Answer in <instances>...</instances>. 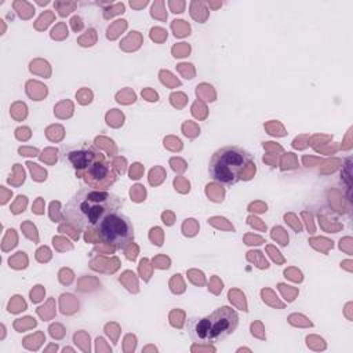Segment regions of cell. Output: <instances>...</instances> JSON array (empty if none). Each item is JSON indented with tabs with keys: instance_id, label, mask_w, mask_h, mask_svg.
Here are the masks:
<instances>
[{
	"instance_id": "cell-1",
	"label": "cell",
	"mask_w": 353,
	"mask_h": 353,
	"mask_svg": "<svg viewBox=\"0 0 353 353\" xmlns=\"http://www.w3.org/2000/svg\"><path fill=\"white\" fill-rule=\"evenodd\" d=\"M121 199L108 190L92 188L79 189L62 210L65 221L76 229L97 228L108 215L119 212Z\"/></svg>"
},
{
	"instance_id": "cell-2",
	"label": "cell",
	"mask_w": 353,
	"mask_h": 353,
	"mask_svg": "<svg viewBox=\"0 0 353 353\" xmlns=\"http://www.w3.org/2000/svg\"><path fill=\"white\" fill-rule=\"evenodd\" d=\"M239 325V314L229 306H221L205 317H192L186 331L196 343H216L228 338Z\"/></svg>"
},
{
	"instance_id": "cell-3",
	"label": "cell",
	"mask_w": 353,
	"mask_h": 353,
	"mask_svg": "<svg viewBox=\"0 0 353 353\" xmlns=\"http://www.w3.org/2000/svg\"><path fill=\"white\" fill-rule=\"evenodd\" d=\"M251 164L252 154L250 152L240 146L228 145L214 152L208 164V174L218 183L234 185Z\"/></svg>"
},
{
	"instance_id": "cell-4",
	"label": "cell",
	"mask_w": 353,
	"mask_h": 353,
	"mask_svg": "<svg viewBox=\"0 0 353 353\" xmlns=\"http://www.w3.org/2000/svg\"><path fill=\"white\" fill-rule=\"evenodd\" d=\"M59 159L63 164L76 171V176L91 168L94 164L106 160L105 154L91 142H79L62 146L59 150Z\"/></svg>"
},
{
	"instance_id": "cell-5",
	"label": "cell",
	"mask_w": 353,
	"mask_h": 353,
	"mask_svg": "<svg viewBox=\"0 0 353 353\" xmlns=\"http://www.w3.org/2000/svg\"><path fill=\"white\" fill-rule=\"evenodd\" d=\"M99 237L116 250H124L134 240V228L128 216L114 212L108 215L97 228Z\"/></svg>"
},
{
	"instance_id": "cell-6",
	"label": "cell",
	"mask_w": 353,
	"mask_h": 353,
	"mask_svg": "<svg viewBox=\"0 0 353 353\" xmlns=\"http://www.w3.org/2000/svg\"><path fill=\"white\" fill-rule=\"evenodd\" d=\"M77 178L83 179L88 188L98 190H108L116 182V174L108 159L94 164Z\"/></svg>"
}]
</instances>
